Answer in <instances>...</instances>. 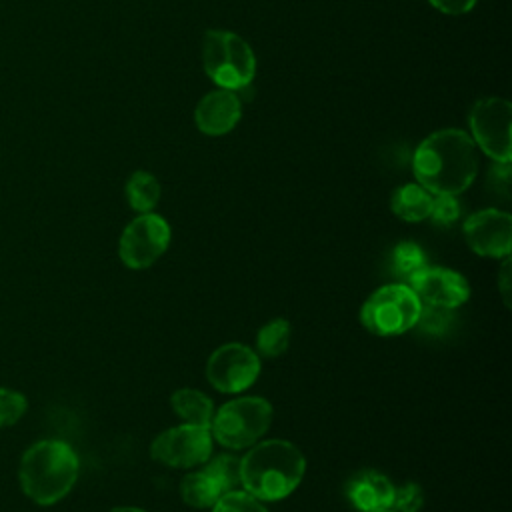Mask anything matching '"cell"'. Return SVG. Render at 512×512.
<instances>
[{
    "label": "cell",
    "instance_id": "obj_20",
    "mask_svg": "<svg viewBox=\"0 0 512 512\" xmlns=\"http://www.w3.org/2000/svg\"><path fill=\"white\" fill-rule=\"evenodd\" d=\"M202 470L220 486L226 494L240 486V458L234 454H218L204 462Z\"/></svg>",
    "mask_w": 512,
    "mask_h": 512
},
{
    "label": "cell",
    "instance_id": "obj_29",
    "mask_svg": "<svg viewBox=\"0 0 512 512\" xmlns=\"http://www.w3.org/2000/svg\"><path fill=\"white\" fill-rule=\"evenodd\" d=\"M510 268H512V260H510V256H506L498 270V292H500L506 308H510V278H512Z\"/></svg>",
    "mask_w": 512,
    "mask_h": 512
},
{
    "label": "cell",
    "instance_id": "obj_4",
    "mask_svg": "<svg viewBox=\"0 0 512 512\" xmlns=\"http://www.w3.org/2000/svg\"><path fill=\"white\" fill-rule=\"evenodd\" d=\"M272 422V404L260 396H240L222 404L210 422L212 440L242 450L260 440Z\"/></svg>",
    "mask_w": 512,
    "mask_h": 512
},
{
    "label": "cell",
    "instance_id": "obj_26",
    "mask_svg": "<svg viewBox=\"0 0 512 512\" xmlns=\"http://www.w3.org/2000/svg\"><path fill=\"white\" fill-rule=\"evenodd\" d=\"M424 504V492L416 482H406L394 488L392 512H420Z\"/></svg>",
    "mask_w": 512,
    "mask_h": 512
},
{
    "label": "cell",
    "instance_id": "obj_23",
    "mask_svg": "<svg viewBox=\"0 0 512 512\" xmlns=\"http://www.w3.org/2000/svg\"><path fill=\"white\" fill-rule=\"evenodd\" d=\"M212 512H268V510L258 498H254L246 490H230L216 500V504L212 506Z\"/></svg>",
    "mask_w": 512,
    "mask_h": 512
},
{
    "label": "cell",
    "instance_id": "obj_16",
    "mask_svg": "<svg viewBox=\"0 0 512 512\" xmlns=\"http://www.w3.org/2000/svg\"><path fill=\"white\" fill-rule=\"evenodd\" d=\"M432 194L420 184H404L394 190L390 198L392 212L406 222H422L430 216Z\"/></svg>",
    "mask_w": 512,
    "mask_h": 512
},
{
    "label": "cell",
    "instance_id": "obj_24",
    "mask_svg": "<svg viewBox=\"0 0 512 512\" xmlns=\"http://www.w3.org/2000/svg\"><path fill=\"white\" fill-rule=\"evenodd\" d=\"M28 410V400L14 388L0 386V428L16 424Z\"/></svg>",
    "mask_w": 512,
    "mask_h": 512
},
{
    "label": "cell",
    "instance_id": "obj_22",
    "mask_svg": "<svg viewBox=\"0 0 512 512\" xmlns=\"http://www.w3.org/2000/svg\"><path fill=\"white\" fill-rule=\"evenodd\" d=\"M452 324H454V310L422 304L420 316H418V322H416V326L422 332L432 334V336H442L452 328Z\"/></svg>",
    "mask_w": 512,
    "mask_h": 512
},
{
    "label": "cell",
    "instance_id": "obj_28",
    "mask_svg": "<svg viewBox=\"0 0 512 512\" xmlns=\"http://www.w3.org/2000/svg\"><path fill=\"white\" fill-rule=\"evenodd\" d=\"M434 8H438L444 14H466L474 8L476 0H428Z\"/></svg>",
    "mask_w": 512,
    "mask_h": 512
},
{
    "label": "cell",
    "instance_id": "obj_12",
    "mask_svg": "<svg viewBox=\"0 0 512 512\" xmlns=\"http://www.w3.org/2000/svg\"><path fill=\"white\" fill-rule=\"evenodd\" d=\"M408 286L422 304L448 310L460 308L470 298L468 280L460 272L440 266L420 268L408 278Z\"/></svg>",
    "mask_w": 512,
    "mask_h": 512
},
{
    "label": "cell",
    "instance_id": "obj_10",
    "mask_svg": "<svg viewBox=\"0 0 512 512\" xmlns=\"http://www.w3.org/2000/svg\"><path fill=\"white\" fill-rule=\"evenodd\" d=\"M260 374V356L246 344L228 342L218 346L206 362L208 382L224 394L250 388Z\"/></svg>",
    "mask_w": 512,
    "mask_h": 512
},
{
    "label": "cell",
    "instance_id": "obj_15",
    "mask_svg": "<svg viewBox=\"0 0 512 512\" xmlns=\"http://www.w3.org/2000/svg\"><path fill=\"white\" fill-rule=\"evenodd\" d=\"M170 406L174 414L184 420V424L210 428L214 404L204 392L196 388H180L170 396Z\"/></svg>",
    "mask_w": 512,
    "mask_h": 512
},
{
    "label": "cell",
    "instance_id": "obj_25",
    "mask_svg": "<svg viewBox=\"0 0 512 512\" xmlns=\"http://www.w3.org/2000/svg\"><path fill=\"white\" fill-rule=\"evenodd\" d=\"M436 226H452L460 218V204L452 194H436L428 216Z\"/></svg>",
    "mask_w": 512,
    "mask_h": 512
},
{
    "label": "cell",
    "instance_id": "obj_30",
    "mask_svg": "<svg viewBox=\"0 0 512 512\" xmlns=\"http://www.w3.org/2000/svg\"><path fill=\"white\" fill-rule=\"evenodd\" d=\"M110 512H146V510L136 508V506H116V508H112Z\"/></svg>",
    "mask_w": 512,
    "mask_h": 512
},
{
    "label": "cell",
    "instance_id": "obj_14",
    "mask_svg": "<svg viewBox=\"0 0 512 512\" xmlns=\"http://www.w3.org/2000/svg\"><path fill=\"white\" fill-rule=\"evenodd\" d=\"M394 484L376 470H360L346 484L350 504L360 512H386L392 510Z\"/></svg>",
    "mask_w": 512,
    "mask_h": 512
},
{
    "label": "cell",
    "instance_id": "obj_7",
    "mask_svg": "<svg viewBox=\"0 0 512 512\" xmlns=\"http://www.w3.org/2000/svg\"><path fill=\"white\" fill-rule=\"evenodd\" d=\"M512 106L504 98H482L470 110L472 140L494 162H510Z\"/></svg>",
    "mask_w": 512,
    "mask_h": 512
},
{
    "label": "cell",
    "instance_id": "obj_17",
    "mask_svg": "<svg viewBox=\"0 0 512 512\" xmlns=\"http://www.w3.org/2000/svg\"><path fill=\"white\" fill-rule=\"evenodd\" d=\"M222 494L220 486L202 468L180 480V496L192 508H212Z\"/></svg>",
    "mask_w": 512,
    "mask_h": 512
},
{
    "label": "cell",
    "instance_id": "obj_9",
    "mask_svg": "<svg viewBox=\"0 0 512 512\" xmlns=\"http://www.w3.org/2000/svg\"><path fill=\"white\" fill-rule=\"evenodd\" d=\"M212 454V434L206 426L180 424L160 432L150 444L152 460L170 468H194Z\"/></svg>",
    "mask_w": 512,
    "mask_h": 512
},
{
    "label": "cell",
    "instance_id": "obj_11",
    "mask_svg": "<svg viewBox=\"0 0 512 512\" xmlns=\"http://www.w3.org/2000/svg\"><path fill=\"white\" fill-rule=\"evenodd\" d=\"M464 240L468 248L484 258H506L512 250V216L508 212L486 208L474 212L464 222Z\"/></svg>",
    "mask_w": 512,
    "mask_h": 512
},
{
    "label": "cell",
    "instance_id": "obj_18",
    "mask_svg": "<svg viewBox=\"0 0 512 512\" xmlns=\"http://www.w3.org/2000/svg\"><path fill=\"white\" fill-rule=\"evenodd\" d=\"M126 200L130 208L140 214L152 212L160 200V182L146 170L134 172L126 182Z\"/></svg>",
    "mask_w": 512,
    "mask_h": 512
},
{
    "label": "cell",
    "instance_id": "obj_27",
    "mask_svg": "<svg viewBox=\"0 0 512 512\" xmlns=\"http://www.w3.org/2000/svg\"><path fill=\"white\" fill-rule=\"evenodd\" d=\"M510 184V162H496L488 174V186L494 194H508Z\"/></svg>",
    "mask_w": 512,
    "mask_h": 512
},
{
    "label": "cell",
    "instance_id": "obj_2",
    "mask_svg": "<svg viewBox=\"0 0 512 512\" xmlns=\"http://www.w3.org/2000/svg\"><path fill=\"white\" fill-rule=\"evenodd\" d=\"M304 472V454L280 438L256 442L240 458V486L260 502L290 496L300 486Z\"/></svg>",
    "mask_w": 512,
    "mask_h": 512
},
{
    "label": "cell",
    "instance_id": "obj_6",
    "mask_svg": "<svg viewBox=\"0 0 512 512\" xmlns=\"http://www.w3.org/2000/svg\"><path fill=\"white\" fill-rule=\"evenodd\" d=\"M422 302L408 284H386L374 290L360 308L362 326L376 336H398L418 322Z\"/></svg>",
    "mask_w": 512,
    "mask_h": 512
},
{
    "label": "cell",
    "instance_id": "obj_31",
    "mask_svg": "<svg viewBox=\"0 0 512 512\" xmlns=\"http://www.w3.org/2000/svg\"><path fill=\"white\" fill-rule=\"evenodd\" d=\"M386 512H392V510H386Z\"/></svg>",
    "mask_w": 512,
    "mask_h": 512
},
{
    "label": "cell",
    "instance_id": "obj_21",
    "mask_svg": "<svg viewBox=\"0 0 512 512\" xmlns=\"http://www.w3.org/2000/svg\"><path fill=\"white\" fill-rule=\"evenodd\" d=\"M424 266H426V256H424V252L418 244L400 242L398 246H394L392 270H394L396 276L408 280L414 272H418Z\"/></svg>",
    "mask_w": 512,
    "mask_h": 512
},
{
    "label": "cell",
    "instance_id": "obj_5",
    "mask_svg": "<svg viewBox=\"0 0 512 512\" xmlns=\"http://www.w3.org/2000/svg\"><path fill=\"white\" fill-rule=\"evenodd\" d=\"M202 62L206 74L226 90L246 88L256 74L252 48L228 30H208L204 34Z\"/></svg>",
    "mask_w": 512,
    "mask_h": 512
},
{
    "label": "cell",
    "instance_id": "obj_3",
    "mask_svg": "<svg viewBox=\"0 0 512 512\" xmlns=\"http://www.w3.org/2000/svg\"><path fill=\"white\" fill-rule=\"evenodd\" d=\"M80 460L64 440H40L20 458L18 482L22 492L38 506L60 502L76 484Z\"/></svg>",
    "mask_w": 512,
    "mask_h": 512
},
{
    "label": "cell",
    "instance_id": "obj_8",
    "mask_svg": "<svg viewBox=\"0 0 512 512\" xmlns=\"http://www.w3.org/2000/svg\"><path fill=\"white\" fill-rule=\"evenodd\" d=\"M168 244V222L160 214L144 212L124 228L118 242V256L124 266L132 270H144L166 252Z\"/></svg>",
    "mask_w": 512,
    "mask_h": 512
},
{
    "label": "cell",
    "instance_id": "obj_1",
    "mask_svg": "<svg viewBox=\"0 0 512 512\" xmlns=\"http://www.w3.org/2000/svg\"><path fill=\"white\" fill-rule=\"evenodd\" d=\"M412 172L422 188L458 196L476 178L478 152L474 140L456 128L426 136L412 156Z\"/></svg>",
    "mask_w": 512,
    "mask_h": 512
},
{
    "label": "cell",
    "instance_id": "obj_19",
    "mask_svg": "<svg viewBox=\"0 0 512 512\" xmlns=\"http://www.w3.org/2000/svg\"><path fill=\"white\" fill-rule=\"evenodd\" d=\"M292 326L284 318L266 322L256 334V354L264 358H278L288 350Z\"/></svg>",
    "mask_w": 512,
    "mask_h": 512
},
{
    "label": "cell",
    "instance_id": "obj_13",
    "mask_svg": "<svg viewBox=\"0 0 512 512\" xmlns=\"http://www.w3.org/2000/svg\"><path fill=\"white\" fill-rule=\"evenodd\" d=\"M242 116L240 98L226 88L206 94L194 112L196 126L208 136H222L230 132Z\"/></svg>",
    "mask_w": 512,
    "mask_h": 512
}]
</instances>
